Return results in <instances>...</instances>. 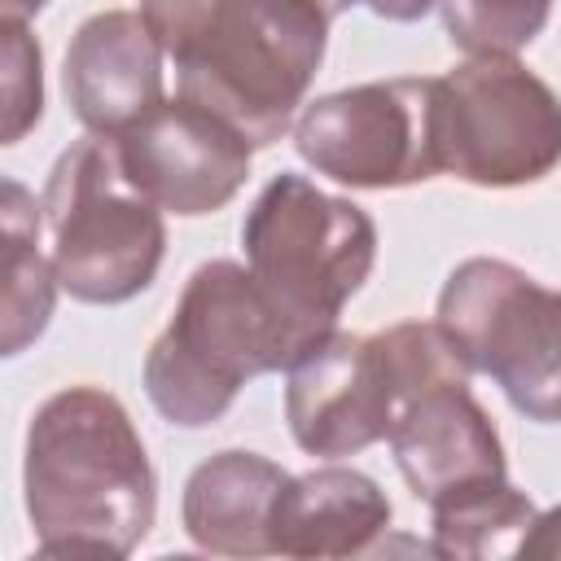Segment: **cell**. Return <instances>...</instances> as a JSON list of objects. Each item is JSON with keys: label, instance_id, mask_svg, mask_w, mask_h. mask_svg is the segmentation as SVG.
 Returning a JSON list of instances; mask_svg holds the SVG:
<instances>
[{"label": "cell", "instance_id": "8992f818", "mask_svg": "<svg viewBox=\"0 0 561 561\" xmlns=\"http://www.w3.org/2000/svg\"><path fill=\"white\" fill-rule=\"evenodd\" d=\"M434 320L473 373H486L517 416L561 425V289L508 259L473 254L438 289Z\"/></svg>", "mask_w": 561, "mask_h": 561}, {"label": "cell", "instance_id": "4fadbf2b", "mask_svg": "<svg viewBox=\"0 0 561 561\" xmlns=\"http://www.w3.org/2000/svg\"><path fill=\"white\" fill-rule=\"evenodd\" d=\"M390 530L386 491L346 465H320L285 482L272 508V552L280 557H364Z\"/></svg>", "mask_w": 561, "mask_h": 561}, {"label": "cell", "instance_id": "7402d4cb", "mask_svg": "<svg viewBox=\"0 0 561 561\" xmlns=\"http://www.w3.org/2000/svg\"><path fill=\"white\" fill-rule=\"evenodd\" d=\"M316 4H320V9H324V13L333 18V22H337V18H342V13L351 9V4H359V0H316Z\"/></svg>", "mask_w": 561, "mask_h": 561}, {"label": "cell", "instance_id": "5b68a950", "mask_svg": "<svg viewBox=\"0 0 561 561\" xmlns=\"http://www.w3.org/2000/svg\"><path fill=\"white\" fill-rule=\"evenodd\" d=\"M245 267L285 311L307 346L337 329L342 307L377 263V224L351 197L316 188L307 175H272L241 219Z\"/></svg>", "mask_w": 561, "mask_h": 561}, {"label": "cell", "instance_id": "6da1fadb", "mask_svg": "<svg viewBox=\"0 0 561 561\" xmlns=\"http://www.w3.org/2000/svg\"><path fill=\"white\" fill-rule=\"evenodd\" d=\"M22 495L44 557L118 561L158 513V473L118 394L66 386L26 425Z\"/></svg>", "mask_w": 561, "mask_h": 561}, {"label": "cell", "instance_id": "277c9868", "mask_svg": "<svg viewBox=\"0 0 561 561\" xmlns=\"http://www.w3.org/2000/svg\"><path fill=\"white\" fill-rule=\"evenodd\" d=\"M44 228L57 285L75 302L118 307L145 294L167 254L162 206L149 202L110 136L70 140L44 184Z\"/></svg>", "mask_w": 561, "mask_h": 561}, {"label": "cell", "instance_id": "3957f363", "mask_svg": "<svg viewBox=\"0 0 561 561\" xmlns=\"http://www.w3.org/2000/svg\"><path fill=\"white\" fill-rule=\"evenodd\" d=\"M311 346L237 259L202 263L145 351V394L180 430L215 425L245 381L280 373Z\"/></svg>", "mask_w": 561, "mask_h": 561}, {"label": "cell", "instance_id": "44dd1931", "mask_svg": "<svg viewBox=\"0 0 561 561\" xmlns=\"http://www.w3.org/2000/svg\"><path fill=\"white\" fill-rule=\"evenodd\" d=\"M4 18H35L39 9H48V0H0Z\"/></svg>", "mask_w": 561, "mask_h": 561}, {"label": "cell", "instance_id": "5bb4252c", "mask_svg": "<svg viewBox=\"0 0 561 561\" xmlns=\"http://www.w3.org/2000/svg\"><path fill=\"white\" fill-rule=\"evenodd\" d=\"M289 473L259 451H215L206 456L180 495L184 535L215 557H267L272 552V508Z\"/></svg>", "mask_w": 561, "mask_h": 561}, {"label": "cell", "instance_id": "e0dca14e", "mask_svg": "<svg viewBox=\"0 0 561 561\" xmlns=\"http://www.w3.org/2000/svg\"><path fill=\"white\" fill-rule=\"evenodd\" d=\"M447 39L469 57H517L552 18V0H438Z\"/></svg>", "mask_w": 561, "mask_h": 561}, {"label": "cell", "instance_id": "8fae6325", "mask_svg": "<svg viewBox=\"0 0 561 561\" xmlns=\"http://www.w3.org/2000/svg\"><path fill=\"white\" fill-rule=\"evenodd\" d=\"M162 44L131 9H105L79 22L66 44L61 88L92 136H123L162 105Z\"/></svg>", "mask_w": 561, "mask_h": 561}, {"label": "cell", "instance_id": "ba28073f", "mask_svg": "<svg viewBox=\"0 0 561 561\" xmlns=\"http://www.w3.org/2000/svg\"><path fill=\"white\" fill-rule=\"evenodd\" d=\"M438 79H373L302 105L294 149L333 184L408 188L443 171L438 162Z\"/></svg>", "mask_w": 561, "mask_h": 561}, {"label": "cell", "instance_id": "9a60e30c", "mask_svg": "<svg viewBox=\"0 0 561 561\" xmlns=\"http://www.w3.org/2000/svg\"><path fill=\"white\" fill-rule=\"evenodd\" d=\"M35 197L4 175L0 180V237H4V294H0V351L22 355L53 320L57 272L53 259L39 254V215Z\"/></svg>", "mask_w": 561, "mask_h": 561}, {"label": "cell", "instance_id": "7c38bea8", "mask_svg": "<svg viewBox=\"0 0 561 561\" xmlns=\"http://www.w3.org/2000/svg\"><path fill=\"white\" fill-rule=\"evenodd\" d=\"M390 456L416 500H438L447 491L508 478L504 443L473 399L469 381H447L412 394L390 421Z\"/></svg>", "mask_w": 561, "mask_h": 561}, {"label": "cell", "instance_id": "7a4b0ae2", "mask_svg": "<svg viewBox=\"0 0 561 561\" xmlns=\"http://www.w3.org/2000/svg\"><path fill=\"white\" fill-rule=\"evenodd\" d=\"M175 96L228 118L254 149L276 145L324 61L333 18L316 0H140Z\"/></svg>", "mask_w": 561, "mask_h": 561}, {"label": "cell", "instance_id": "ac0fdd59", "mask_svg": "<svg viewBox=\"0 0 561 561\" xmlns=\"http://www.w3.org/2000/svg\"><path fill=\"white\" fill-rule=\"evenodd\" d=\"M0 57H4V123L0 140L18 145L44 118V53L26 31V18H0Z\"/></svg>", "mask_w": 561, "mask_h": 561}, {"label": "cell", "instance_id": "30bf717a", "mask_svg": "<svg viewBox=\"0 0 561 561\" xmlns=\"http://www.w3.org/2000/svg\"><path fill=\"white\" fill-rule=\"evenodd\" d=\"M114 140L131 184L180 219L224 210L250 180L254 145L228 118L184 96L153 105Z\"/></svg>", "mask_w": 561, "mask_h": 561}, {"label": "cell", "instance_id": "ffe728a7", "mask_svg": "<svg viewBox=\"0 0 561 561\" xmlns=\"http://www.w3.org/2000/svg\"><path fill=\"white\" fill-rule=\"evenodd\" d=\"M359 4H368L386 22H421L438 0H359Z\"/></svg>", "mask_w": 561, "mask_h": 561}, {"label": "cell", "instance_id": "2e32d148", "mask_svg": "<svg viewBox=\"0 0 561 561\" xmlns=\"http://www.w3.org/2000/svg\"><path fill=\"white\" fill-rule=\"evenodd\" d=\"M535 522V504L508 478H486L430 500V552L451 561L517 557L522 535Z\"/></svg>", "mask_w": 561, "mask_h": 561}, {"label": "cell", "instance_id": "9c48e42d", "mask_svg": "<svg viewBox=\"0 0 561 561\" xmlns=\"http://www.w3.org/2000/svg\"><path fill=\"white\" fill-rule=\"evenodd\" d=\"M285 421L307 456L342 460L390 434L408 390L381 333L333 329L285 368Z\"/></svg>", "mask_w": 561, "mask_h": 561}, {"label": "cell", "instance_id": "52a82bcc", "mask_svg": "<svg viewBox=\"0 0 561 561\" xmlns=\"http://www.w3.org/2000/svg\"><path fill=\"white\" fill-rule=\"evenodd\" d=\"M438 162L478 188L539 184L561 167V96L517 57H469L438 75Z\"/></svg>", "mask_w": 561, "mask_h": 561}, {"label": "cell", "instance_id": "d6986e66", "mask_svg": "<svg viewBox=\"0 0 561 561\" xmlns=\"http://www.w3.org/2000/svg\"><path fill=\"white\" fill-rule=\"evenodd\" d=\"M517 557H526V561H561V504L535 513L530 530L517 543Z\"/></svg>", "mask_w": 561, "mask_h": 561}]
</instances>
